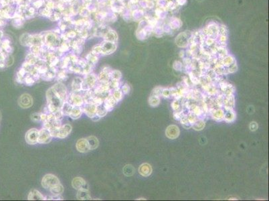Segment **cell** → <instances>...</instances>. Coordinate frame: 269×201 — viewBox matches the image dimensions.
Instances as JSON below:
<instances>
[{"label":"cell","mask_w":269,"mask_h":201,"mask_svg":"<svg viewBox=\"0 0 269 201\" xmlns=\"http://www.w3.org/2000/svg\"><path fill=\"white\" fill-rule=\"evenodd\" d=\"M46 99L48 102L46 107L48 112L53 114L57 111L60 110L64 103L52 87L48 89L46 91Z\"/></svg>","instance_id":"cell-1"},{"label":"cell","mask_w":269,"mask_h":201,"mask_svg":"<svg viewBox=\"0 0 269 201\" xmlns=\"http://www.w3.org/2000/svg\"><path fill=\"white\" fill-rule=\"evenodd\" d=\"M98 79L93 73L86 74L83 79V91H88L95 89L97 86Z\"/></svg>","instance_id":"cell-2"},{"label":"cell","mask_w":269,"mask_h":201,"mask_svg":"<svg viewBox=\"0 0 269 201\" xmlns=\"http://www.w3.org/2000/svg\"><path fill=\"white\" fill-rule=\"evenodd\" d=\"M42 186L44 189H49L55 185L60 184V180L55 175L52 174H48L45 175L41 182Z\"/></svg>","instance_id":"cell-3"},{"label":"cell","mask_w":269,"mask_h":201,"mask_svg":"<svg viewBox=\"0 0 269 201\" xmlns=\"http://www.w3.org/2000/svg\"><path fill=\"white\" fill-rule=\"evenodd\" d=\"M52 88L53 89V90L55 91L56 94L61 98V99L64 102L67 101L69 93H68L67 88L66 87L64 84L61 83V82H58V83L54 84L52 86Z\"/></svg>","instance_id":"cell-4"},{"label":"cell","mask_w":269,"mask_h":201,"mask_svg":"<svg viewBox=\"0 0 269 201\" xmlns=\"http://www.w3.org/2000/svg\"><path fill=\"white\" fill-rule=\"evenodd\" d=\"M52 136L50 131L48 129L43 127L42 129L38 130V143L40 144H46L51 141Z\"/></svg>","instance_id":"cell-5"},{"label":"cell","mask_w":269,"mask_h":201,"mask_svg":"<svg viewBox=\"0 0 269 201\" xmlns=\"http://www.w3.org/2000/svg\"><path fill=\"white\" fill-rule=\"evenodd\" d=\"M67 101L73 107H83L84 104L83 96L78 94V93L72 92L69 93Z\"/></svg>","instance_id":"cell-6"},{"label":"cell","mask_w":269,"mask_h":201,"mask_svg":"<svg viewBox=\"0 0 269 201\" xmlns=\"http://www.w3.org/2000/svg\"><path fill=\"white\" fill-rule=\"evenodd\" d=\"M38 130L37 129L32 128L29 129L26 132L25 136V140L27 143L29 145H36L38 143Z\"/></svg>","instance_id":"cell-7"},{"label":"cell","mask_w":269,"mask_h":201,"mask_svg":"<svg viewBox=\"0 0 269 201\" xmlns=\"http://www.w3.org/2000/svg\"><path fill=\"white\" fill-rule=\"evenodd\" d=\"M72 186L77 190H89V186L86 180L81 177H76L72 180Z\"/></svg>","instance_id":"cell-8"},{"label":"cell","mask_w":269,"mask_h":201,"mask_svg":"<svg viewBox=\"0 0 269 201\" xmlns=\"http://www.w3.org/2000/svg\"><path fill=\"white\" fill-rule=\"evenodd\" d=\"M18 104L23 109L29 108L33 105L32 97L28 93H24L18 99Z\"/></svg>","instance_id":"cell-9"},{"label":"cell","mask_w":269,"mask_h":201,"mask_svg":"<svg viewBox=\"0 0 269 201\" xmlns=\"http://www.w3.org/2000/svg\"><path fill=\"white\" fill-rule=\"evenodd\" d=\"M72 127L71 125L64 124L62 125L58 130H57L55 138L59 139H64L69 136L71 133Z\"/></svg>","instance_id":"cell-10"},{"label":"cell","mask_w":269,"mask_h":201,"mask_svg":"<svg viewBox=\"0 0 269 201\" xmlns=\"http://www.w3.org/2000/svg\"><path fill=\"white\" fill-rule=\"evenodd\" d=\"M180 131L179 127L175 125H171L165 130V136L170 140H175L179 136Z\"/></svg>","instance_id":"cell-11"},{"label":"cell","mask_w":269,"mask_h":201,"mask_svg":"<svg viewBox=\"0 0 269 201\" xmlns=\"http://www.w3.org/2000/svg\"><path fill=\"white\" fill-rule=\"evenodd\" d=\"M118 103L117 102L114 97H113V95H111V93H110L109 94L107 95V97L104 99L103 101V106L104 108L106 109V111L108 112H110L113 110V109L115 108V106L117 105V104Z\"/></svg>","instance_id":"cell-12"},{"label":"cell","mask_w":269,"mask_h":201,"mask_svg":"<svg viewBox=\"0 0 269 201\" xmlns=\"http://www.w3.org/2000/svg\"><path fill=\"white\" fill-rule=\"evenodd\" d=\"M76 148L77 151L81 153H86L90 150L86 138L79 139L76 141Z\"/></svg>","instance_id":"cell-13"},{"label":"cell","mask_w":269,"mask_h":201,"mask_svg":"<svg viewBox=\"0 0 269 201\" xmlns=\"http://www.w3.org/2000/svg\"><path fill=\"white\" fill-rule=\"evenodd\" d=\"M83 113H85L88 117L90 118L96 114L97 107L92 103H84L82 107Z\"/></svg>","instance_id":"cell-14"},{"label":"cell","mask_w":269,"mask_h":201,"mask_svg":"<svg viewBox=\"0 0 269 201\" xmlns=\"http://www.w3.org/2000/svg\"><path fill=\"white\" fill-rule=\"evenodd\" d=\"M209 111L210 112V114L214 119L216 121H223L224 120L225 111L222 108H216V109H209Z\"/></svg>","instance_id":"cell-15"},{"label":"cell","mask_w":269,"mask_h":201,"mask_svg":"<svg viewBox=\"0 0 269 201\" xmlns=\"http://www.w3.org/2000/svg\"><path fill=\"white\" fill-rule=\"evenodd\" d=\"M223 106L226 111L234 109V97L233 95H224V99H223Z\"/></svg>","instance_id":"cell-16"},{"label":"cell","mask_w":269,"mask_h":201,"mask_svg":"<svg viewBox=\"0 0 269 201\" xmlns=\"http://www.w3.org/2000/svg\"><path fill=\"white\" fill-rule=\"evenodd\" d=\"M83 79L81 77H76L73 79V81L71 84L72 92L80 93L83 91Z\"/></svg>","instance_id":"cell-17"},{"label":"cell","mask_w":269,"mask_h":201,"mask_svg":"<svg viewBox=\"0 0 269 201\" xmlns=\"http://www.w3.org/2000/svg\"><path fill=\"white\" fill-rule=\"evenodd\" d=\"M139 173L144 177H148L151 174L152 168L151 166L148 163H144L139 168Z\"/></svg>","instance_id":"cell-18"},{"label":"cell","mask_w":269,"mask_h":201,"mask_svg":"<svg viewBox=\"0 0 269 201\" xmlns=\"http://www.w3.org/2000/svg\"><path fill=\"white\" fill-rule=\"evenodd\" d=\"M29 200H44V196L40 191L32 189L29 192L28 196Z\"/></svg>","instance_id":"cell-19"},{"label":"cell","mask_w":269,"mask_h":201,"mask_svg":"<svg viewBox=\"0 0 269 201\" xmlns=\"http://www.w3.org/2000/svg\"><path fill=\"white\" fill-rule=\"evenodd\" d=\"M83 113L82 107H73L71 111L70 112L68 117L71 118L72 119H78L81 117Z\"/></svg>","instance_id":"cell-20"},{"label":"cell","mask_w":269,"mask_h":201,"mask_svg":"<svg viewBox=\"0 0 269 201\" xmlns=\"http://www.w3.org/2000/svg\"><path fill=\"white\" fill-rule=\"evenodd\" d=\"M86 140L88 141V145H89L90 150H94L99 147V141L98 140L97 137L94 136H88L86 138Z\"/></svg>","instance_id":"cell-21"},{"label":"cell","mask_w":269,"mask_h":201,"mask_svg":"<svg viewBox=\"0 0 269 201\" xmlns=\"http://www.w3.org/2000/svg\"><path fill=\"white\" fill-rule=\"evenodd\" d=\"M76 198L81 200H92V197L90 195L88 190H79L76 194Z\"/></svg>","instance_id":"cell-22"},{"label":"cell","mask_w":269,"mask_h":201,"mask_svg":"<svg viewBox=\"0 0 269 201\" xmlns=\"http://www.w3.org/2000/svg\"><path fill=\"white\" fill-rule=\"evenodd\" d=\"M97 79L98 82H99V83H108L111 80L110 73L104 72L102 70V72L97 77Z\"/></svg>","instance_id":"cell-23"},{"label":"cell","mask_w":269,"mask_h":201,"mask_svg":"<svg viewBox=\"0 0 269 201\" xmlns=\"http://www.w3.org/2000/svg\"><path fill=\"white\" fill-rule=\"evenodd\" d=\"M236 113H235V112L234 111L233 109H232V110L226 111L225 113H224V120L227 123H231V122H233L236 119Z\"/></svg>","instance_id":"cell-24"},{"label":"cell","mask_w":269,"mask_h":201,"mask_svg":"<svg viewBox=\"0 0 269 201\" xmlns=\"http://www.w3.org/2000/svg\"><path fill=\"white\" fill-rule=\"evenodd\" d=\"M49 190L52 194V195H60L63 193L64 189V187L60 183V184L55 185V186L51 187V188L49 189Z\"/></svg>","instance_id":"cell-25"},{"label":"cell","mask_w":269,"mask_h":201,"mask_svg":"<svg viewBox=\"0 0 269 201\" xmlns=\"http://www.w3.org/2000/svg\"><path fill=\"white\" fill-rule=\"evenodd\" d=\"M111 95H113L114 99L117 100V103L120 101V100L123 99V98L124 94L121 89H120V88H117L115 89L112 90L111 91Z\"/></svg>","instance_id":"cell-26"},{"label":"cell","mask_w":269,"mask_h":201,"mask_svg":"<svg viewBox=\"0 0 269 201\" xmlns=\"http://www.w3.org/2000/svg\"><path fill=\"white\" fill-rule=\"evenodd\" d=\"M72 107H73V106L71 104L69 103H68L67 100V101L64 102L62 107H61V109H60V110H61V111H62L63 115L68 116V115H69V113H70V112L71 111V110H72Z\"/></svg>","instance_id":"cell-27"},{"label":"cell","mask_w":269,"mask_h":201,"mask_svg":"<svg viewBox=\"0 0 269 201\" xmlns=\"http://www.w3.org/2000/svg\"><path fill=\"white\" fill-rule=\"evenodd\" d=\"M42 76V79L46 81H50L53 79L54 77L56 76V70H48V71L45 73V74L41 75Z\"/></svg>","instance_id":"cell-28"},{"label":"cell","mask_w":269,"mask_h":201,"mask_svg":"<svg viewBox=\"0 0 269 201\" xmlns=\"http://www.w3.org/2000/svg\"><path fill=\"white\" fill-rule=\"evenodd\" d=\"M149 103L153 107L158 106L160 103V97L151 95L149 98Z\"/></svg>","instance_id":"cell-29"},{"label":"cell","mask_w":269,"mask_h":201,"mask_svg":"<svg viewBox=\"0 0 269 201\" xmlns=\"http://www.w3.org/2000/svg\"><path fill=\"white\" fill-rule=\"evenodd\" d=\"M205 125H206V123H205V122L203 119H198L192 125V127L193 129L196 130V131H200V130H202L204 128Z\"/></svg>","instance_id":"cell-30"},{"label":"cell","mask_w":269,"mask_h":201,"mask_svg":"<svg viewBox=\"0 0 269 201\" xmlns=\"http://www.w3.org/2000/svg\"><path fill=\"white\" fill-rule=\"evenodd\" d=\"M134 168H133V166L132 165H130V164H128V165H126L123 169V174L127 176H131L133 175L134 174Z\"/></svg>","instance_id":"cell-31"},{"label":"cell","mask_w":269,"mask_h":201,"mask_svg":"<svg viewBox=\"0 0 269 201\" xmlns=\"http://www.w3.org/2000/svg\"><path fill=\"white\" fill-rule=\"evenodd\" d=\"M109 112L106 111V109L104 108L103 105H102L101 106L97 107V112H96V114L99 116L100 118H102L107 115Z\"/></svg>","instance_id":"cell-32"},{"label":"cell","mask_w":269,"mask_h":201,"mask_svg":"<svg viewBox=\"0 0 269 201\" xmlns=\"http://www.w3.org/2000/svg\"><path fill=\"white\" fill-rule=\"evenodd\" d=\"M36 82V79H34V77L29 74L24 77V83L26 84V85L32 86V85H33V84L35 83Z\"/></svg>","instance_id":"cell-33"},{"label":"cell","mask_w":269,"mask_h":201,"mask_svg":"<svg viewBox=\"0 0 269 201\" xmlns=\"http://www.w3.org/2000/svg\"><path fill=\"white\" fill-rule=\"evenodd\" d=\"M26 60L28 62V63L30 64V65H36V63L38 62V56L35 55L34 54H29L28 55V56L26 57Z\"/></svg>","instance_id":"cell-34"},{"label":"cell","mask_w":269,"mask_h":201,"mask_svg":"<svg viewBox=\"0 0 269 201\" xmlns=\"http://www.w3.org/2000/svg\"><path fill=\"white\" fill-rule=\"evenodd\" d=\"M110 76H111V79H113V80H117V81H120L122 77V74L121 72L118 70H112L110 73Z\"/></svg>","instance_id":"cell-35"},{"label":"cell","mask_w":269,"mask_h":201,"mask_svg":"<svg viewBox=\"0 0 269 201\" xmlns=\"http://www.w3.org/2000/svg\"><path fill=\"white\" fill-rule=\"evenodd\" d=\"M103 101H104V99H102V98L95 95V97L92 98L91 103L95 105L97 107H99V106L102 105L103 104Z\"/></svg>","instance_id":"cell-36"},{"label":"cell","mask_w":269,"mask_h":201,"mask_svg":"<svg viewBox=\"0 0 269 201\" xmlns=\"http://www.w3.org/2000/svg\"><path fill=\"white\" fill-rule=\"evenodd\" d=\"M109 86H110L111 91L113 89H117V88H120V81L111 79L110 81H109Z\"/></svg>","instance_id":"cell-37"},{"label":"cell","mask_w":269,"mask_h":201,"mask_svg":"<svg viewBox=\"0 0 269 201\" xmlns=\"http://www.w3.org/2000/svg\"><path fill=\"white\" fill-rule=\"evenodd\" d=\"M64 200L62 196L60 195H54L52 196H44V200Z\"/></svg>","instance_id":"cell-38"},{"label":"cell","mask_w":269,"mask_h":201,"mask_svg":"<svg viewBox=\"0 0 269 201\" xmlns=\"http://www.w3.org/2000/svg\"><path fill=\"white\" fill-rule=\"evenodd\" d=\"M86 58H87L88 61L89 62L90 64H91V65H94V64H95L98 61V58L97 57V56L93 54H88V55L86 56Z\"/></svg>","instance_id":"cell-39"},{"label":"cell","mask_w":269,"mask_h":201,"mask_svg":"<svg viewBox=\"0 0 269 201\" xmlns=\"http://www.w3.org/2000/svg\"><path fill=\"white\" fill-rule=\"evenodd\" d=\"M56 76H57V79H58V81H64V80L67 79V72H66V71H64V70H61V71L58 72V74H56Z\"/></svg>","instance_id":"cell-40"},{"label":"cell","mask_w":269,"mask_h":201,"mask_svg":"<svg viewBox=\"0 0 269 201\" xmlns=\"http://www.w3.org/2000/svg\"><path fill=\"white\" fill-rule=\"evenodd\" d=\"M180 106H181V104H180L179 100L175 99L174 101L172 102V107L175 111H178L180 109Z\"/></svg>","instance_id":"cell-41"},{"label":"cell","mask_w":269,"mask_h":201,"mask_svg":"<svg viewBox=\"0 0 269 201\" xmlns=\"http://www.w3.org/2000/svg\"><path fill=\"white\" fill-rule=\"evenodd\" d=\"M161 96L164 98H170L171 97V91L170 89H163L161 91Z\"/></svg>","instance_id":"cell-42"},{"label":"cell","mask_w":269,"mask_h":201,"mask_svg":"<svg viewBox=\"0 0 269 201\" xmlns=\"http://www.w3.org/2000/svg\"><path fill=\"white\" fill-rule=\"evenodd\" d=\"M120 89H121L124 95H127V94H129L130 92V86H129L128 84L125 83L123 84V85H122L121 86H120Z\"/></svg>","instance_id":"cell-43"},{"label":"cell","mask_w":269,"mask_h":201,"mask_svg":"<svg viewBox=\"0 0 269 201\" xmlns=\"http://www.w3.org/2000/svg\"><path fill=\"white\" fill-rule=\"evenodd\" d=\"M31 119L32 120L33 122H40V113H33L32 115H31Z\"/></svg>","instance_id":"cell-44"},{"label":"cell","mask_w":269,"mask_h":201,"mask_svg":"<svg viewBox=\"0 0 269 201\" xmlns=\"http://www.w3.org/2000/svg\"><path fill=\"white\" fill-rule=\"evenodd\" d=\"M163 89L161 87H156V89H154L152 91L151 95H156V96H159L160 97L161 94V91H162Z\"/></svg>","instance_id":"cell-45"},{"label":"cell","mask_w":269,"mask_h":201,"mask_svg":"<svg viewBox=\"0 0 269 201\" xmlns=\"http://www.w3.org/2000/svg\"><path fill=\"white\" fill-rule=\"evenodd\" d=\"M249 127H250V131H256L257 129H258V124H257V123L253 122L250 123V124L249 125Z\"/></svg>","instance_id":"cell-46"},{"label":"cell","mask_w":269,"mask_h":201,"mask_svg":"<svg viewBox=\"0 0 269 201\" xmlns=\"http://www.w3.org/2000/svg\"><path fill=\"white\" fill-rule=\"evenodd\" d=\"M47 114L48 113H40V121L42 123H44V122L46 121V119H47Z\"/></svg>","instance_id":"cell-47"},{"label":"cell","mask_w":269,"mask_h":201,"mask_svg":"<svg viewBox=\"0 0 269 201\" xmlns=\"http://www.w3.org/2000/svg\"><path fill=\"white\" fill-rule=\"evenodd\" d=\"M90 119H92V121H94V122H97V121H99L101 118H100V117H99V116H98V115H97V114H95V115H94L93 116H92V117H90Z\"/></svg>","instance_id":"cell-48"},{"label":"cell","mask_w":269,"mask_h":201,"mask_svg":"<svg viewBox=\"0 0 269 201\" xmlns=\"http://www.w3.org/2000/svg\"><path fill=\"white\" fill-rule=\"evenodd\" d=\"M138 200H145V198H139Z\"/></svg>","instance_id":"cell-49"}]
</instances>
